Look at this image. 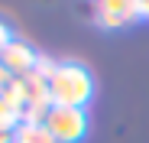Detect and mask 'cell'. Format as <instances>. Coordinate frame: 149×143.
<instances>
[{
  "instance_id": "cell-8",
  "label": "cell",
  "mask_w": 149,
  "mask_h": 143,
  "mask_svg": "<svg viewBox=\"0 0 149 143\" xmlns=\"http://www.w3.org/2000/svg\"><path fill=\"white\" fill-rule=\"evenodd\" d=\"M10 42H13V33H10V26H7V23L0 20V52H3Z\"/></svg>"
},
{
  "instance_id": "cell-10",
  "label": "cell",
  "mask_w": 149,
  "mask_h": 143,
  "mask_svg": "<svg viewBox=\"0 0 149 143\" xmlns=\"http://www.w3.org/2000/svg\"><path fill=\"white\" fill-rule=\"evenodd\" d=\"M136 10H139V20H149V0H143V4H136Z\"/></svg>"
},
{
  "instance_id": "cell-9",
  "label": "cell",
  "mask_w": 149,
  "mask_h": 143,
  "mask_svg": "<svg viewBox=\"0 0 149 143\" xmlns=\"http://www.w3.org/2000/svg\"><path fill=\"white\" fill-rule=\"evenodd\" d=\"M10 81H13V75H10V72H7L3 65H0V94H3V88H7Z\"/></svg>"
},
{
  "instance_id": "cell-6",
  "label": "cell",
  "mask_w": 149,
  "mask_h": 143,
  "mask_svg": "<svg viewBox=\"0 0 149 143\" xmlns=\"http://www.w3.org/2000/svg\"><path fill=\"white\" fill-rule=\"evenodd\" d=\"M19 124H23V121H19V114H16V111H13V107H10L3 98H0V127H7V130H16Z\"/></svg>"
},
{
  "instance_id": "cell-5",
  "label": "cell",
  "mask_w": 149,
  "mask_h": 143,
  "mask_svg": "<svg viewBox=\"0 0 149 143\" xmlns=\"http://www.w3.org/2000/svg\"><path fill=\"white\" fill-rule=\"evenodd\" d=\"M13 143H55V137L49 133L45 124H26V121H23L13 130Z\"/></svg>"
},
{
  "instance_id": "cell-7",
  "label": "cell",
  "mask_w": 149,
  "mask_h": 143,
  "mask_svg": "<svg viewBox=\"0 0 149 143\" xmlns=\"http://www.w3.org/2000/svg\"><path fill=\"white\" fill-rule=\"evenodd\" d=\"M55 68H58V62H55V59H49V55H42V52L36 55V68H33V72H36L39 78H45V81H49V78L55 75Z\"/></svg>"
},
{
  "instance_id": "cell-2",
  "label": "cell",
  "mask_w": 149,
  "mask_h": 143,
  "mask_svg": "<svg viewBox=\"0 0 149 143\" xmlns=\"http://www.w3.org/2000/svg\"><path fill=\"white\" fill-rule=\"evenodd\" d=\"M45 127L55 137V143H81L88 137V111L52 104V111L45 114Z\"/></svg>"
},
{
  "instance_id": "cell-1",
  "label": "cell",
  "mask_w": 149,
  "mask_h": 143,
  "mask_svg": "<svg viewBox=\"0 0 149 143\" xmlns=\"http://www.w3.org/2000/svg\"><path fill=\"white\" fill-rule=\"evenodd\" d=\"M49 94H52V104L88 107V101L94 98V78L78 62H58L55 75L49 78Z\"/></svg>"
},
{
  "instance_id": "cell-4",
  "label": "cell",
  "mask_w": 149,
  "mask_h": 143,
  "mask_svg": "<svg viewBox=\"0 0 149 143\" xmlns=\"http://www.w3.org/2000/svg\"><path fill=\"white\" fill-rule=\"evenodd\" d=\"M36 55H39V52L33 49L29 42H23V39L13 36V42L0 52V65H3L13 78H23V75H29V72L36 68Z\"/></svg>"
},
{
  "instance_id": "cell-3",
  "label": "cell",
  "mask_w": 149,
  "mask_h": 143,
  "mask_svg": "<svg viewBox=\"0 0 149 143\" xmlns=\"http://www.w3.org/2000/svg\"><path fill=\"white\" fill-rule=\"evenodd\" d=\"M94 13H97L94 16L97 26H104V29H123V26L139 20V10L133 0H101L94 7Z\"/></svg>"
},
{
  "instance_id": "cell-11",
  "label": "cell",
  "mask_w": 149,
  "mask_h": 143,
  "mask_svg": "<svg viewBox=\"0 0 149 143\" xmlns=\"http://www.w3.org/2000/svg\"><path fill=\"white\" fill-rule=\"evenodd\" d=\"M0 143H13V130H7V127H0Z\"/></svg>"
}]
</instances>
